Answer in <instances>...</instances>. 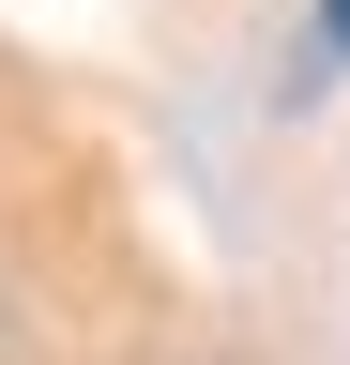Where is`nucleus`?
Here are the masks:
<instances>
[{
	"instance_id": "1",
	"label": "nucleus",
	"mask_w": 350,
	"mask_h": 365,
	"mask_svg": "<svg viewBox=\"0 0 350 365\" xmlns=\"http://www.w3.org/2000/svg\"><path fill=\"white\" fill-rule=\"evenodd\" d=\"M320 46H335V61H350V0H320Z\"/></svg>"
}]
</instances>
